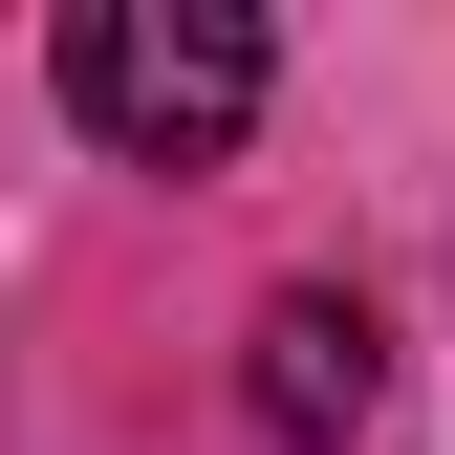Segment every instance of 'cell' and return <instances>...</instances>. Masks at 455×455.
I'll return each mask as SVG.
<instances>
[{"instance_id": "2", "label": "cell", "mask_w": 455, "mask_h": 455, "mask_svg": "<svg viewBox=\"0 0 455 455\" xmlns=\"http://www.w3.org/2000/svg\"><path fill=\"white\" fill-rule=\"evenodd\" d=\"M239 390H260V434H282V455H347V434L390 412V325L347 304V282H282L260 347H239Z\"/></svg>"}, {"instance_id": "1", "label": "cell", "mask_w": 455, "mask_h": 455, "mask_svg": "<svg viewBox=\"0 0 455 455\" xmlns=\"http://www.w3.org/2000/svg\"><path fill=\"white\" fill-rule=\"evenodd\" d=\"M260 22L239 0H66V108L108 152H152V174H217V152L260 131Z\"/></svg>"}]
</instances>
